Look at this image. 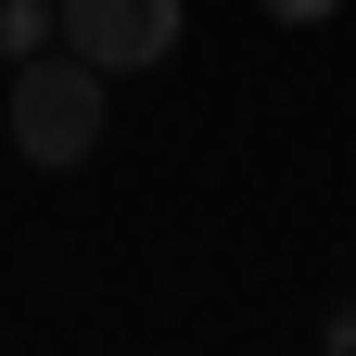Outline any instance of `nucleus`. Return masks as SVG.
<instances>
[{"instance_id":"1","label":"nucleus","mask_w":356,"mask_h":356,"mask_svg":"<svg viewBox=\"0 0 356 356\" xmlns=\"http://www.w3.org/2000/svg\"><path fill=\"white\" fill-rule=\"evenodd\" d=\"M0 115H13V153H26V165H89L115 102H102V64L51 38V51L13 64V102H0Z\"/></svg>"},{"instance_id":"2","label":"nucleus","mask_w":356,"mask_h":356,"mask_svg":"<svg viewBox=\"0 0 356 356\" xmlns=\"http://www.w3.org/2000/svg\"><path fill=\"white\" fill-rule=\"evenodd\" d=\"M51 38L64 51H89L102 76H140V64H165L178 51V0H51Z\"/></svg>"},{"instance_id":"3","label":"nucleus","mask_w":356,"mask_h":356,"mask_svg":"<svg viewBox=\"0 0 356 356\" xmlns=\"http://www.w3.org/2000/svg\"><path fill=\"white\" fill-rule=\"evenodd\" d=\"M51 26H64L51 0H0V64H26V51H51Z\"/></svg>"},{"instance_id":"4","label":"nucleus","mask_w":356,"mask_h":356,"mask_svg":"<svg viewBox=\"0 0 356 356\" xmlns=\"http://www.w3.org/2000/svg\"><path fill=\"white\" fill-rule=\"evenodd\" d=\"M318 356H356V293H343L331 318H318Z\"/></svg>"},{"instance_id":"5","label":"nucleus","mask_w":356,"mask_h":356,"mask_svg":"<svg viewBox=\"0 0 356 356\" xmlns=\"http://www.w3.org/2000/svg\"><path fill=\"white\" fill-rule=\"evenodd\" d=\"M267 13H280V26H331L343 0H267Z\"/></svg>"}]
</instances>
